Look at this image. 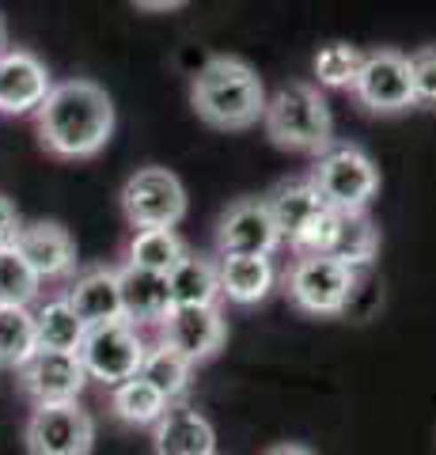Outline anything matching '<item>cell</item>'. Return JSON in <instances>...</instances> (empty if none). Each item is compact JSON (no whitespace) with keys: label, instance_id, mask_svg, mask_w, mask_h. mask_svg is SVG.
<instances>
[{"label":"cell","instance_id":"4316f807","mask_svg":"<svg viewBox=\"0 0 436 455\" xmlns=\"http://www.w3.org/2000/svg\"><path fill=\"white\" fill-rule=\"evenodd\" d=\"M361 61H364V50L353 46V42H327L315 61H312V73H315V88H327V92H349L353 80L361 73Z\"/></svg>","mask_w":436,"mask_h":455},{"label":"cell","instance_id":"5bb4252c","mask_svg":"<svg viewBox=\"0 0 436 455\" xmlns=\"http://www.w3.org/2000/svg\"><path fill=\"white\" fill-rule=\"evenodd\" d=\"M16 247L31 262L38 281H65L76 274V239L58 220L23 224L16 235Z\"/></svg>","mask_w":436,"mask_h":455},{"label":"cell","instance_id":"83f0119b","mask_svg":"<svg viewBox=\"0 0 436 455\" xmlns=\"http://www.w3.org/2000/svg\"><path fill=\"white\" fill-rule=\"evenodd\" d=\"M42 281L31 269V262L20 254V247H0V304L12 307H27L38 296Z\"/></svg>","mask_w":436,"mask_h":455},{"label":"cell","instance_id":"5b68a950","mask_svg":"<svg viewBox=\"0 0 436 455\" xmlns=\"http://www.w3.org/2000/svg\"><path fill=\"white\" fill-rule=\"evenodd\" d=\"M307 179L319 190L322 205H330L337 212H364L379 194L376 160L361 145H342V140H334L327 152L315 156Z\"/></svg>","mask_w":436,"mask_h":455},{"label":"cell","instance_id":"4dcf8cb0","mask_svg":"<svg viewBox=\"0 0 436 455\" xmlns=\"http://www.w3.org/2000/svg\"><path fill=\"white\" fill-rule=\"evenodd\" d=\"M20 228H23V220H20V209L12 205L4 194H0V247H12V243H16Z\"/></svg>","mask_w":436,"mask_h":455},{"label":"cell","instance_id":"1f68e13d","mask_svg":"<svg viewBox=\"0 0 436 455\" xmlns=\"http://www.w3.org/2000/svg\"><path fill=\"white\" fill-rule=\"evenodd\" d=\"M130 4L140 12H178V8H186L190 0H130Z\"/></svg>","mask_w":436,"mask_h":455},{"label":"cell","instance_id":"7402d4cb","mask_svg":"<svg viewBox=\"0 0 436 455\" xmlns=\"http://www.w3.org/2000/svg\"><path fill=\"white\" fill-rule=\"evenodd\" d=\"M182 254H186V243L175 228H133L130 243H125V262L137 269H152V274H167Z\"/></svg>","mask_w":436,"mask_h":455},{"label":"cell","instance_id":"ac0fdd59","mask_svg":"<svg viewBox=\"0 0 436 455\" xmlns=\"http://www.w3.org/2000/svg\"><path fill=\"white\" fill-rule=\"evenodd\" d=\"M68 307L76 311V319L83 326L107 323V319H122V289H118V269L115 266H95L88 274L73 277L65 292Z\"/></svg>","mask_w":436,"mask_h":455},{"label":"cell","instance_id":"ffe728a7","mask_svg":"<svg viewBox=\"0 0 436 455\" xmlns=\"http://www.w3.org/2000/svg\"><path fill=\"white\" fill-rule=\"evenodd\" d=\"M266 205H270V217L277 224V232L285 243H292V235L300 232V228L315 217V212L322 209V197L319 190L312 187V179H285L277 182V187L266 194Z\"/></svg>","mask_w":436,"mask_h":455},{"label":"cell","instance_id":"30bf717a","mask_svg":"<svg viewBox=\"0 0 436 455\" xmlns=\"http://www.w3.org/2000/svg\"><path fill=\"white\" fill-rule=\"evenodd\" d=\"M160 341L171 346L182 361H190L194 368L213 361L228 341V319H224L220 304L213 307H171L156 326Z\"/></svg>","mask_w":436,"mask_h":455},{"label":"cell","instance_id":"52a82bcc","mask_svg":"<svg viewBox=\"0 0 436 455\" xmlns=\"http://www.w3.org/2000/svg\"><path fill=\"white\" fill-rule=\"evenodd\" d=\"M186 187L167 167H137L122 187V212L133 228H175L186 220Z\"/></svg>","mask_w":436,"mask_h":455},{"label":"cell","instance_id":"d6986e66","mask_svg":"<svg viewBox=\"0 0 436 455\" xmlns=\"http://www.w3.org/2000/svg\"><path fill=\"white\" fill-rule=\"evenodd\" d=\"M167 292H171V307H213V304H220L217 262L209 259V254L186 251L171 269H167Z\"/></svg>","mask_w":436,"mask_h":455},{"label":"cell","instance_id":"2e32d148","mask_svg":"<svg viewBox=\"0 0 436 455\" xmlns=\"http://www.w3.org/2000/svg\"><path fill=\"white\" fill-rule=\"evenodd\" d=\"M220 300L235 307H255L277 289V266L270 254H224L217 262Z\"/></svg>","mask_w":436,"mask_h":455},{"label":"cell","instance_id":"e0dca14e","mask_svg":"<svg viewBox=\"0 0 436 455\" xmlns=\"http://www.w3.org/2000/svg\"><path fill=\"white\" fill-rule=\"evenodd\" d=\"M118 289H122V319L133 326H160L163 315L171 311V292H167V274L152 269L118 266Z\"/></svg>","mask_w":436,"mask_h":455},{"label":"cell","instance_id":"7a4b0ae2","mask_svg":"<svg viewBox=\"0 0 436 455\" xmlns=\"http://www.w3.org/2000/svg\"><path fill=\"white\" fill-rule=\"evenodd\" d=\"M190 107L194 114L213 125V130H250L262 122L266 110V84L255 65H247L243 57L217 53L194 73L190 80Z\"/></svg>","mask_w":436,"mask_h":455},{"label":"cell","instance_id":"f1b7e54d","mask_svg":"<svg viewBox=\"0 0 436 455\" xmlns=\"http://www.w3.org/2000/svg\"><path fill=\"white\" fill-rule=\"evenodd\" d=\"M337 224H342V212L330 209V205H322L312 220H307L297 235H292V251L297 254H330L334 247V235H337Z\"/></svg>","mask_w":436,"mask_h":455},{"label":"cell","instance_id":"cb8c5ba5","mask_svg":"<svg viewBox=\"0 0 436 455\" xmlns=\"http://www.w3.org/2000/svg\"><path fill=\"white\" fill-rule=\"evenodd\" d=\"M330 254L337 262H345L349 269H369L379 254V228L376 220L364 212H342V224H337V235H334V247Z\"/></svg>","mask_w":436,"mask_h":455},{"label":"cell","instance_id":"3957f363","mask_svg":"<svg viewBox=\"0 0 436 455\" xmlns=\"http://www.w3.org/2000/svg\"><path fill=\"white\" fill-rule=\"evenodd\" d=\"M266 137L285 152L300 156H319L334 145V114L322 88L304 80L281 84L273 95H266L262 110Z\"/></svg>","mask_w":436,"mask_h":455},{"label":"cell","instance_id":"484cf974","mask_svg":"<svg viewBox=\"0 0 436 455\" xmlns=\"http://www.w3.org/2000/svg\"><path fill=\"white\" fill-rule=\"evenodd\" d=\"M35 349V311L0 304V368H23Z\"/></svg>","mask_w":436,"mask_h":455},{"label":"cell","instance_id":"836d02e7","mask_svg":"<svg viewBox=\"0 0 436 455\" xmlns=\"http://www.w3.org/2000/svg\"><path fill=\"white\" fill-rule=\"evenodd\" d=\"M4 42H8V31H4V20H0V50H4Z\"/></svg>","mask_w":436,"mask_h":455},{"label":"cell","instance_id":"8992f818","mask_svg":"<svg viewBox=\"0 0 436 455\" xmlns=\"http://www.w3.org/2000/svg\"><path fill=\"white\" fill-rule=\"evenodd\" d=\"M145 349H148V341L140 334V326H133L130 319H107L83 331V341L76 353L83 361L88 379H99L103 387H115V383L140 372Z\"/></svg>","mask_w":436,"mask_h":455},{"label":"cell","instance_id":"4fadbf2b","mask_svg":"<svg viewBox=\"0 0 436 455\" xmlns=\"http://www.w3.org/2000/svg\"><path fill=\"white\" fill-rule=\"evenodd\" d=\"M53 80L31 50H0V114H35Z\"/></svg>","mask_w":436,"mask_h":455},{"label":"cell","instance_id":"f546056e","mask_svg":"<svg viewBox=\"0 0 436 455\" xmlns=\"http://www.w3.org/2000/svg\"><path fill=\"white\" fill-rule=\"evenodd\" d=\"M410 61V84H414V107L436 110V46H421L406 53Z\"/></svg>","mask_w":436,"mask_h":455},{"label":"cell","instance_id":"44dd1931","mask_svg":"<svg viewBox=\"0 0 436 455\" xmlns=\"http://www.w3.org/2000/svg\"><path fill=\"white\" fill-rule=\"evenodd\" d=\"M167 406L171 403H167L145 376H130L110 387V414L122 425H133V429H152V425L163 418Z\"/></svg>","mask_w":436,"mask_h":455},{"label":"cell","instance_id":"603a6c76","mask_svg":"<svg viewBox=\"0 0 436 455\" xmlns=\"http://www.w3.org/2000/svg\"><path fill=\"white\" fill-rule=\"evenodd\" d=\"M137 376H145L167 403H182V398L190 395V383H194V364L182 361L171 346H163V341H152L145 349V361H140Z\"/></svg>","mask_w":436,"mask_h":455},{"label":"cell","instance_id":"277c9868","mask_svg":"<svg viewBox=\"0 0 436 455\" xmlns=\"http://www.w3.org/2000/svg\"><path fill=\"white\" fill-rule=\"evenodd\" d=\"M357 281H361L357 269L337 262L334 254H297V262L289 266L281 289H285L289 304L297 311H304V315L334 319L353 304Z\"/></svg>","mask_w":436,"mask_h":455},{"label":"cell","instance_id":"d4e9b609","mask_svg":"<svg viewBox=\"0 0 436 455\" xmlns=\"http://www.w3.org/2000/svg\"><path fill=\"white\" fill-rule=\"evenodd\" d=\"M83 331H88V326L76 319V311L68 307L65 296H58V300H46L35 311V341H38V349L76 353L80 341H83Z\"/></svg>","mask_w":436,"mask_h":455},{"label":"cell","instance_id":"6da1fadb","mask_svg":"<svg viewBox=\"0 0 436 455\" xmlns=\"http://www.w3.org/2000/svg\"><path fill=\"white\" fill-rule=\"evenodd\" d=\"M35 125L42 148L58 160H91L115 137V99L83 76L53 84L35 110Z\"/></svg>","mask_w":436,"mask_h":455},{"label":"cell","instance_id":"ba28073f","mask_svg":"<svg viewBox=\"0 0 436 455\" xmlns=\"http://www.w3.org/2000/svg\"><path fill=\"white\" fill-rule=\"evenodd\" d=\"M27 455H91L95 418L73 403H38L23 425Z\"/></svg>","mask_w":436,"mask_h":455},{"label":"cell","instance_id":"8fae6325","mask_svg":"<svg viewBox=\"0 0 436 455\" xmlns=\"http://www.w3.org/2000/svg\"><path fill=\"white\" fill-rule=\"evenodd\" d=\"M213 243H217V259H224V254H270L273 259L285 239H281L270 217L266 197H239V202H232L220 212Z\"/></svg>","mask_w":436,"mask_h":455},{"label":"cell","instance_id":"d6a6232c","mask_svg":"<svg viewBox=\"0 0 436 455\" xmlns=\"http://www.w3.org/2000/svg\"><path fill=\"white\" fill-rule=\"evenodd\" d=\"M266 455H315L312 448H304V444H273Z\"/></svg>","mask_w":436,"mask_h":455},{"label":"cell","instance_id":"9a60e30c","mask_svg":"<svg viewBox=\"0 0 436 455\" xmlns=\"http://www.w3.org/2000/svg\"><path fill=\"white\" fill-rule=\"evenodd\" d=\"M152 451L156 455H217V429L198 406L171 403L163 418L152 425Z\"/></svg>","mask_w":436,"mask_h":455},{"label":"cell","instance_id":"7c38bea8","mask_svg":"<svg viewBox=\"0 0 436 455\" xmlns=\"http://www.w3.org/2000/svg\"><path fill=\"white\" fill-rule=\"evenodd\" d=\"M20 372V387L31 403H73L80 391L88 387V372H83L80 353H50V349H35L31 361Z\"/></svg>","mask_w":436,"mask_h":455},{"label":"cell","instance_id":"9c48e42d","mask_svg":"<svg viewBox=\"0 0 436 455\" xmlns=\"http://www.w3.org/2000/svg\"><path fill=\"white\" fill-rule=\"evenodd\" d=\"M353 99L361 110L376 118H395V114L414 110V84H410V61L399 50H372L364 53L361 73L353 80Z\"/></svg>","mask_w":436,"mask_h":455}]
</instances>
